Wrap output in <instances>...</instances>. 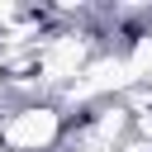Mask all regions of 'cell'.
<instances>
[{"label":"cell","mask_w":152,"mask_h":152,"mask_svg":"<svg viewBox=\"0 0 152 152\" xmlns=\"http://www.w3.org/2000/svg\"><path fill=\"white\" fill-rule=\"evenodd\" d=\"M62 128H66L62 104L28 100V104H19L0 119V147L5 152H48V147L62 142Z\"/></svg>","instance_id":"1"},{"label":"cell","mask_w":152,"mask_h":152,"mask_svg":"<svg viewBox=\"0 0 152 152\" xmlns=\"http://www.w3.org/2000/svg\"><path fill=\"white\" fill-rule=\"evenodd\" d=\"M86 66H90V38L86 33H52L48 43H43V52H38V86H48V90H71L81 76H86Z\"/></svg>","instance_id":"2"}]
</instances>
